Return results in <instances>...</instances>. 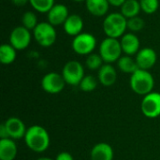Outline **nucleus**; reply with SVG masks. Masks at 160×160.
<instances>
[{
  "label": "nucleus",
  "instance_id": "6e6552de",
  "mask_svg": "<svg viewBox=\"0 0 160 160\" xmlns=\"http://www.w3.org/2000/svg\"><path fill=\"white\" fill-rule=\"evenodd\" d=\"M33 38L32 31L19 25L14 27L9 34V44L17 51H22L29 47Z\"/></svg>",
  "mask_w": 160,
  "mask_h": 160
},
{
  "label": "nucleus",
  "instance_id": "39448f33",
  "mask_svg": "<svg viewBox=\"0 0 160 160\" xmlns=\"http://www.w3.org/2000/svg\"><path fill=\"white\" fill-rule=\"evenodd\" d=\"M98 53L106 64H112L117 62L123 53L120 40L117 38L106 37L99 44Z\"/></svg>",
  "mask_w": 160,
  "mask_h": 160
},
{
  "label": "nucleus",
  "instance_id": "7ed1b4c3",
  "mask_svg": "<svg viewBox=\"0 0 160 160\" xmlns=\"http://www.w3.org/2000/svg\"><path fill=\"white\" fill-rule=\"evenodd\" d=\"M129 83L134 93L144 97L153 92L155 80L149 70L139 68L131 74Z\"/></svg>",
  "mask_w": 160,
  "mask_h": 160
},
{
  "label": "nucleus",
  "instance_id": "72a5a7b5",
  "mask_svg": "<svg viewBox=\"0 0 160 160\" xmlns=\"http://www.w3.org/2000/svg\"><path fill=\"white\" fill-rule=\"evenodd\" d=\"M74 2H77V3H82V2H85L86 0H72Z\"/></svg>",
  "mask_w": 160,
  "mask_h": 160
},
{
  "label": "nucleus",
  "instance_id": "1a4fd4ad",
  "mask_svg": "<svg viewBox=\"0 0 160 160\" xmlns=\"http://www.w3.org/2000/svg\"><path fill=\"white\" fill-rule=\"evenodd\" d=\"M66 82L62 76L57 72H49L45 74L41 80V87L48 94L56 95L63 91Z\"/></svg>",
  "mask_w": 160,
  "mask_h": 160
},
{
  "label": "nucleus",
  "instance_id": "0eeeda50",
  "mask_svg": "<svg viewBox=\"0 0 160 160\" xmlns=\"http://www.w3.org/2000/svg\"><path fill=\"white\" fill-rule=\"evenodd\" d=\"M62 76L67 84L72 86H79L84 75V68L82 65L76 60H70L65 64L62 69Z\"/></svg>",
  "mask_w": 160,
  "mask_h": 160
},
{
  "label": "nucleus",
  "instance_id": "cd10ccee",
  "mask_svg": "<svg viewBox=\"0 0 160 160\" xmlns=\"http://www.w3.org/2000/svg\"><path fill=\"white\" fill-rule=\"evenodd\" d=\"M145 22L142 18L136 16L130 19H128V30L132 33H138L144 28Z\"/></svg>",
  "mask_w": 160,
  "mask_h": 160
},
{
  "label": "nucleus",
  "instance_id": "5701e85b",
  "mask_svg": "<svg viewBox=\"0 0 160 160\" xmlns=\"http://www.w3.org/2000/svg\"><path fill=\"white\" fill-rule=\"evenodd\" d=\"M32 8L38 13H48V11L55 5L54 0H29Z\"/></svg>",
  "mask_w": 160,
  "mask_h": 160
},
{
  "label": "nucleus",
  "instance_id": "4be33fe9",
  "mask_svg": "<svg viewBox=\"0 0 160 160\" xmlns=\"http://www.w3.org/2000/svg\"><path fill=\"white\" fill-rule=\"evenodd\" d=\"M118 68L123 72L127 74H133L137 69H139L138 65L136 63V60L129 55H122L120 59L116 62Z\"/></svg>",
  "mask_w": 160,
  "mask_h": 160
},
{
  "label": "nucleus",
  "instance_id": "dca6fc26",
  "mask_svg": "<svg viewBox=\"0 0 160 160\" xmlns=\"http://www.w3.org/2000/svg\"><path fill=\"white\" fill-rule=\"evenodd\" d=\"M98 80L105 87L113 85L117 80V72L112 64H104L98 70Z\"/></svg>",
  "mask_w": 160,
  "mask_h": 160
},
{
  "label": "nucleus",
  "instance_id": "b1692460",
  "mask_svg": "<svg viewBox=\"0 0 160 160\" xmlns=\"http://www.w3.org/2000/svg\"><path fill=\"white\" fill-rule=\"evenodd\" d=\"M21 22H22V25L30 31H33L39 22L38 20V16H37L36 12L31 11V10L25 11L22 14Z\"/></svg>",
  "mask_w": 160,
  "mask_h": 160
},
{
  "label": "nucleus",
  "instance_id": "423d86ee",
  "mask_svg": "<svg viewBox=\"0 0 160 160\" xmlns=\"http://www.w3.org/2000/svg\"><path fill=\"white\" fill-rule=\"evenodd\" d=\"M98 41L96 37L88 32H82L74 37L71 41L73 52L79 55H89L94 52L97 48Z\"/></svg>",
  "mask_w": 160,
  "mask_h": 160
},
{
  "label": "nucleus",
  "instance_id": "f3484780",
  "mask_svg": "<svg viewBox=\"0 0 160 160\" xmlns=\"http://www.w3.org/2000/svg\"><path fill=\"white\" fill-rule=\"evenodd\" d=\"M85 8L87 11L95 17H105L110 8V3L108 0H86Z\"/></svg>",
  "mask_w": 160,
  "mask_h": 160
},
{
  "label": "nucleus",
  "instance_id": "4468645a",
  "mask_svg": "<svg viewBox=\"0 0 160 160\" xmlns=\"http://www.w3.org/2000/svg\"><path fill=\"white\" fill-rule=\"evenodd\" d=\"M4 125L9 139L20 140L22 138H24L27 128L21 119L17 117H10L4 122Z\"/></svg>",
  "mask_w": 160,
  "mask_h": 160
},
{
  "label": "nucleus",
  "instance_id": "f8f14e48",
  "mask_svg": "<svg viewBox=\"0 0 160 160\" xmlns=\"http://www.w3.org/2000/svg\"><path fill=\"white\" fill-rule=\"evenodd\" d=\"M119 40L123 53H125L126 55H136L141 50V41L135 33L127 32Z\"/></svg>",
  "mask_w": 160,
  "mask_h": 160
},
{
  "label": "nucleus",
  "instance_id": "6ab92c4d",
  "mask_svg": "<svg viewBox=\"0 0 160 160\" xmlns=\"http://www.w3.org/2000/svg\"><path fill=\"white\" fill-rule=\"evenodd\" d=\"M18 153L17 145L12 139L0 140V160H14Z\"/></svg>",
  "mask_w": 160,
  "mask_h": 160
},
{
  "label": "nucleus",
  "instance_id": "a211bd4d",
  "mask_svg": "<svg viewBox=\"0 0 160 160\" xmlns=\"http://www.w3.org/2000/svg\"><path fill=\"white\" fill-rule=\"evenodd\" d=\"M90 158L91 160H112L113 149L109 143H97L91 150Z\"/></svg>",
  "mask_w": 160,
  "mask_h": 160
},
{
  "label": "nucleus",
  "instance_id": "f257e3e1",
  "mask_svg": "<svg viewBox=\"0 0 160 160\" xmlns=\"http://www.w3.org/2000/svg\"><path fill=\"white\" fill-rule=\"evenodd\" d=\"M102 29L106 37L120 39L128 30V19L121 12H112L104 17Z\"/></svg>",
  "mask_w": 160,
  "mask_h": 160
},
{
  "label": "nucleus",
  "instance_id": "ddd939ff",
  "mask_svg": "<svg viewBox=\"0 0 160 160\" xmlns=\"http://www.w3.org/2000/svg\"><path fill=\"white\" fill-rule=\"evenodd\" d=\"M68 8L64 4H55L47 13V22L53 26L63 25L69 16Z\"/></svg>",
  "mask_w": 160,
  "mask_h": 160
},
{
  "label": "nucleus",
  "instance_id": "2eb2a0df",
  "mask_svg": "<svg viewBox=\"0 0 160 160\" xmlns=\"http://www.w3.org/2000/svg\"><path fill=\"white\" fill-rule=\"evenodd\" d=\"M84 26L83 19L79 14H70L65 23L63 24L64 32L70 36V37H76L79 34L82 33Z\"/></svg>",
  "mask_w": 160,
  "mask_h": 160
},
{
  "label": "nucleus",
  "instance_id": "a878e982",
  "mask_svg": "<svg viewBox=\"0 0 160 160\" xmlns=\"http://www.w3.org/2000/svg\"><path fill=\"white\" fill-rule=\"evenodd\" d=\"M142 11L147 15L154 14L159 8L160 0H139Z\"/></svg>",
  "mask_w": 160,
  "mask_h": 160
},
{
  "label": "nucleus",
  "instance_id": "473e14b6",
  "mask_svg": "<svg viewBox=\"0 0 160 160\" xmlns=\"http://www.w3.org/2000/svg\"><path fill=\"white\" fill-rule=\"evenodd\" d=\"M37 160H52V158H38Z\"/></svg>",
  "mask_w": 160,
  "mask_h": 160
},
{
  "label": "nucleus",
  "instance_id": "c85d7f7f",
  "mask_svg": "<svg viewBox=\"0 0 160 160\" xmlns=\"http://www.w3.org/2000/svg\"><path fill=\"white\" fill-rule=\"evenodd\" d=\"M54 160H74L73 157L68 152H61L57 155Z\"/></svg>",
  "mask_w": 160,
  "mask_h": 160
},
{
  "label": "nucleus",
  "instance_id": "2f4dec72",
  "mask_svg": "<svg viewBox=\"0 0 160 160\" xmlns=\"http://www.w3.org/2000/svg\"><path fill=\"white\" fill-rule=\"evenodd\" d=\"M12 4L17 6V7H22L24 5H26L27 3H29V0H11Z\"/></svg>",
  "mask_w": 160,
  "mask_h": 160
},
{
  "label": "nucleus",
  "instance_id": "aec40b11",
  "mask_svg": "<svg viewBox=\"0 0 160 160\" xmlns=\"http://www.w3.org/2000/svg\"><path fill=\"white\" fill-rule=\"evenodd\" d=\"M141 11L142 8L139 0H126L124 4L120 7V12L127 19L139 16Z\"/></svg>",
  "mask_w": 160,
  "mask_h": 160
},
{
  "label": "nucleus",
  "instance_id": "bb28decb",
  "mask_svg": "<svg viewBox=\"0 0 160 160\" xmlns=\"http://www.w3.org/2000/svg\"><path fill=\"white\" fill-rule=\"evenodd\" d=\"M97 86H98V81L92 75L84 76L81 83L79 84L80 89L83 92H92L97 88Z\"/></svg>",
  "mask_w": 160,
  "mask_h": 160
},
{
  "label": "nucleus",
  "instance_id": "9d476101",
  "mask_svg": "<svg viewBox=\"0 0 160 160\" xmlns=\"http://www.w3.org/2000/svg\"><path fill=\"white\" fill-rule=\"evenodd\" d=\"M141 109L144 116L147 118H157L160 115V93L151 92L144 96Z\"/></svg>",
  "mask_w": 160,
  "mask_h": 160
},
{
  "label": "nucleus",
  "instance_id": "f03ea898",
  "mask_svg": "<svg viewBox=\"0 0 160 160\" xmlns=\"http://www.w3.org/2000/svg\"><path fill=\"white\" fill-rule=\"evenodd\" d=\"M24 142L31 151L42 153L46 151L50 145V136L44 128L40 126H32L26 130Z\"/></svg>",
  "mask_w": 160,
  "mask_h": 160
},
{
  "label": "nucleus",
  "instance_id": "393cba45",
  "mask_svg": "<svg viewBox=\"0 0 160 160\" xmlns=\"http://www.w3.org/2000/svg\"><path fill=\"white\" fill-rule=\"evenodd\" d=\"M104 61L99 53H91L86 56L85 66L90 70H99V68L104 65Z\"/></svg>",
  "mask_w": 160,
  "mask_h": 160
},
{
  "label": "nucleus",
  "instance_id": "9b49d317",
  "mask_svg": "<svg viewBox=\"0 0 160 160\" xmlns=\"http://www.w3.org/2000/svg\"><path fill=\"white\" fill-rule=\"evenodd\" d=\"M135 60L139 68L149 70L156 65L158 61V54L153 48L144 47L135 55Z\"/></svg>",
  "mask_w": 160,
  "mask_h": 160
},
{
  "label": "nucleus",
  "instance_id": "c756f323",
  "mask_svg": "<svg viewBox=\"0 0 160 160\" xmlns=\"http://www.w3.org/2000/svg\"><path fill=\"white\" fill-rule=\"evenodd\" d=\"M0 138H1L0 140H2V139H9L8 134L7 132V129L5 128L4 123H2L1 126H0Z\"/></svg>",
  "mask_w": 160,
  "mask_h": 160
},
{
  "label": "nucleus",
  "instance_id": "412c9836",
  "mask_svg": "<svg viewBox=\"0 0 160 160\" xmlns=\"http://www.w3.org/2000/svg\"><path fill=\"white\" fill-rule=\"evenodd\" d=\"M17 57V50L9 43H4L0 46V62L3 65L12 64Z\"/></svg>",
  "mask_w": 160,
  "mask_h": 160
},
{
  "label": "nucleus",
  "instance_id": "20e7f679",
  "mask_svg": "<svg viewBox=\"0 0 160 160\" xmlns=\"http://www.w3.org/2000/svg\"><path fill=\"white\" fill-rule=\"evenodd\" d=\"M32 34L36 42L43 48L52 46L57 38L55 26L51 24L49 22H39L32 31Z\"/></svg>",
  "mask_w": 160,
  "mask_h": 160
},
{
  "label": "nucleus",
  "instance_id": "7c9ffc66",
  "mask_svg": "<svg viewBox=\"0 0 160 160\" xmlns=\"http://www.w3.org/2000/svg\"><path fill=\"white\" fill-rule=\"evenodd\" d=\"M110 5L115 8H120L126 0H108Z\"/></svg>",
  "mask_w": 160,
  "mask_h": 160
}]
</instances>
